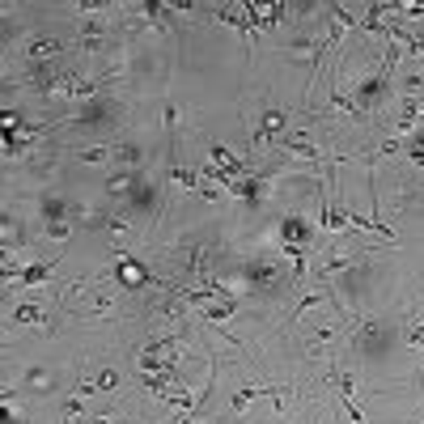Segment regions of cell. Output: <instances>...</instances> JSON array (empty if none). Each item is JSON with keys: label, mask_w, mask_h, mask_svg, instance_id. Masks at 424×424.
Masks as SVG:
<instances>
[{"label": "cell", "mask_w": 424, "mask_h": 424, "mask_svg": "<svg viewBox=\"0 0 424 424\" xmlns=\"http://www.w3.org/2000/svg\"><path fill=\"white\" fill-rule=\"evenodd\" d=\"M217 22H225V26L242 30V34H246V51H255V26H250L246 17H238V13H229V9H217Z\"/></svg>", "instance_id": "9"}, {"label": "cell", "mask_w": 424, "mask_h": 424, "mask_svg": "<svg viewBox=\"0 0 424 424\" xmlns=\"http://www.w3.org/2000/svg\"><path fill=\"white\" fill-rule=\"evenodd\" d=\"M331 111H340V115H348V119H365V111L356 106V98H348V93L335 89V85H331Z\"/></svg>", "instance_id": "8"}, {"label": "cell", "mask_w": 424, "mask_h": 424, "mask_svg": "<svg viewBox=\"0 0 424 424\" xmlns=\"http://www.w3.org/2000/svg\"><path fill=\"white\" fill-rule=\"evenodd\" d=\"M348 268H356V259H352V255H335V259H327V263H323V272H327V276L348 272Z\"/></svg>", "instance_id": "13"}, {"label": "cell", "mask_w": 424, "mask_h": 424, "mask_svg": "<svg viewBox=\"0 0 424 424\" xmlns=\"http://www.w3.org/2000/svg\"><path fill=\"white\" fill-rule=\"evenodd\" d=\"M60 272V263L51 259V263H26V268L17 272V285H26V289H43V285H51V276Z\"/></svg>", "instance_id": "4"}, {"label": "cell", "mask_w": 424, "mask_h": 424, "mask_svg": "<svg viewBox=\"0 0 424 424\" xmlns=\"http://www.w3.org/2000/svg\"><path fill=\"white\" fill-rule=\"evenodd\" d=\"M26 60H34V64H56L60 60V51H64V43L60 38H26Z\"/></svg>", "instance_id": "3"}, {"label": "cell", "mask_w": 424, "mask_h": 424, "mask_svg": "<svg viewBox=\"0 0 424 424\" xmlns=\"http://www.w3.org/2000/svg\"><path fill=\"white\" fill-rule=\"evenodd\" d=\"M285 149H289V153H297V157H305V162H318V157H323V153H318V149H314L301 132H297V136H285Z\"/></svg>", "instance_id": "10"}, {"label": "cell", "mask_w": 424, "mask_h": 424, "mask_svg": "<svg viewBox=\"0 0 424 424\" xmlns=\"http://www.w3.org/2000/svg\"><path fill=\"white\" fill-rule=\"evenodd\" d=\"M199 195H204V199H212V204L221 199V191H217V187H208V183H199Z\"/></svg>", "instance_id": "16"}, {"label": "cell", "mask_w": 424, "mask_h": 424, "mask_svg": "<svg viewBox=\"0 0 424 424\" xmlns=\"http://www.w3.org/2000/svg\"><path fill=\"white\" fill-rule=\"evenodd\" d=\"M106 157H111V149H106V144H93V149H81V153H77V162H85V166H102Z\"/></svg>", "instance_id": "11"}, {"label": "cell", "mask_w": 424, "mask_h": 424, "mask_svg": "<svg viewBox=\"0 0 424 424\" xmlns=\"http://www.w3.org/2000/svg\"><path fill=\"white\" fill-rule=\"evenodd\" d=\"M81 51H89V56H93V51H102V43H106V22L102 17H93V22H85L81 26Z\"/></svg>", "instance_id": "6"}, {"label": "cell", "mask_w": 424, "mask_h": 424, "mask_svg": "<svg viewBox=\"0 0 424 424\" xmlns=\"http://www.w3.org/2000/svg\"><path fill=\"white\" fill-rule=\"evenodd\" d=\"M38 217H43V225H51V221H73V217H68V199L56 195V191H43V195H38Z\"/></svg>", "instance_id": "5"}, {"label": "cell", "mask_w": 424, "mask_h": 424, "mask_svg": "<svg viewBox=\"0 0 424 424\" xmlns=\"http://www.w3.org/2000/svg\"><path fill=\"white\" fill-rule=\"evenodd\" d=\"M85 424H115V420H111V416H89Z\"/></svg>", "instance_id": "17"}, {"label": "cell", "mask_w": 424, "mask_h": 424, "mask_svg": "<svg viewBox=\"0 0 424 424\" xmlns=\"http://www.w3.org/2000/svg\"><path fill=\"white\" fill-rule=\"evenodd\" d=\"M43 234H47L51 242H68V234H73V221H51V225H43Z\"/></svg>", "instance_id": "12"}, {"label": "cell", "mask_w": 424, "mask_h": 424, "mask_svg": "<svg viewBox=\"0 0 424 424\" xmlns=\"http://www.w3.org/2000/svg\"><path fill=\"white\" fill-rule=\"evenodd\" d=\"M391 73H395V68L382 64V73L361 77V81L352 85V89H356V106H361L365 115H374V111H378V102H382V93H386V85H391Z\"/></svg>", "instance_id": "1"}, {"label": "cell", "mask_w": 424, "mask_h": 424, "mask_svg": "<svg viewBox=\"0 0 424 424\" xmlns=\"http://www.w3.org/2000/svg\"><path fill=\"white\" fill-rule=\"evenodd\" d=\"M119 386V374H111V369H106V374L98 378V391H115Z\"/></svg>", "instance_id": "15"}, {"label": "cell", "mask_w": 424, "mask_h": 424, "mask_svg": "<svg viewBox=\"0 0 424 424\" xmlns=\"http://www.w3.org/2000/svg\"><path fill=\"white\" fill-rule=\"evenodd\" d=\"M420 115H424V98H420Z\"/></svg>", "instance_id": "18"}, {"label": "cell", "mask_w": 424, "mask_h": 424, "mask_svg": "<svg viewBox=\"0 0 424 424\" xmlns=\"http://www.w3.org/2000/svg\"><path fill=\"white\" fill-rule=\"evenodd\" d=\"M285 123H289V111H280V106H263L259 128L250 132V149H259V144H276V136H280Z\"/></svg>", "instance_id": "2"}, {"label": "cell", "mask_w": 424, "mask_h": 424, "mask_svg": "<svg viewBox=\"0 0 424 424\" xmlns=\"http://www.w3.org/2000/svg\"><path fill=\"white\" fill-rule=\"evenodd\" d=\"M13 323H22V327H43V323H47V310H43L38 301H22V305L13 310Z\"/></svg>", "instance_id": "7"}, {"label": "cell", "mask_w": 424, "mask_h": 424, "mask_svg": "<svg viewBox=\"0 0 424 424\" xmlns=\"http://www.w3.org/2000/svg\"><path fill=\"white\" fill-rule=\"evenodd\" d=\"M407 344L424 352V318H411V323H407Z\"/></svg>", "instance_id": "14"}]
</instances>
